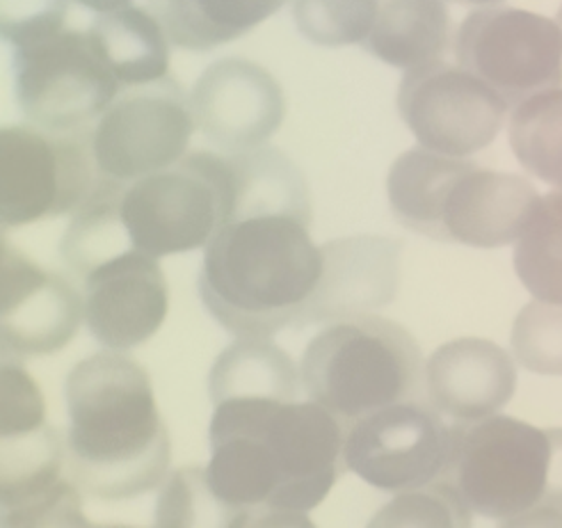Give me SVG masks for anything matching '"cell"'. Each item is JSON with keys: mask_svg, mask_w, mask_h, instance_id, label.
Wrapping results in <instances>:
<instances>
[{"mask_svg": "<svg viewBox=\"0 0 562 528\" xmlns=\"http://www.w3.org/2000/svg\"><path fill=\"white\" fill-rule=\"evenodd\" d=\"M321 272L308 220L255 213L232 220L206 245L196 287L209 314L236 339H272L295 325Z\"/></svg>", "mask_w": 562, "mask_h": 528, "instance_id": "cell-3", "label": "cell"}, {"mask_svg": "<svg viewBox=\"0 0 562 528\" xmlns=\"http://www.w3.org/2000/svg\"><path fill=\"white\" fill-rule=\"evenodd\" d=\"M510 348L526 371L562 375V304L530 300L515 318Z\"/></svg>", "mask_w": 562, "mask_h": 528, "instance_id": "cell-30", "label": "cell"}, {"mask_svg": "<svg viewBox=\"0 0 562 528\" xmlns=\"http://www.w3.org/2000/svg\"><path fill=\"white\" fill-rule=\"evenodd\" d=\"M344 467L384 492H409L446 479L458 426L420 401L382 407L346 426Z\"/></svg>", "mask_w": 562, "mask_h": 528, "instance_id": "cell-10", "label": "cell"}, {"mask_svg": "<svg viewBox=\"0 0 562 528\" xmlns=\"http://www.w3.org/2000/svg\"><path fill=\"white\" fill-rule=\"evenodd\" d=\"M515 272L532 300L562 304V190L540 200L515 243Z\"/></svg>", "mask_w": 562, "mask_h": 528, "instance_id": "cell-26", "label": "cell"}, {"mask_svg": "<svg viewBox=\"0 0 562 528\" xmlns=\"http://www.w3.org/2000/svg\"><path fill=\"white\" fill-rule=\"evenodd\" d=\"M232 528H318L306 513L255 506L238 510Z\"/></svg>", "mask_w": 562, "mask_h": 528, "instance_id": "cell-34", "label": "cell"}, {"mask_svg": "<svg viewBox=\"0 0 562 528\" xmlns=\"http://www.w3.org/2000/svg\"><path fill=\"white\" fill-rule=\"evenodd\" d=\"M71 0H0L3 42L16 50L65 31Z\"/></svg>", "mask_w": 562, "mask_h": 528, "instance_id": "cell-32", "label": "cell"}, {"mask_svg": "<svg viewBox=\"0 0 562 528\" xmlns=\"http://www.w3.org/2000/svg\"><path fill=\"white\" fill-rule=\"evenodd\" d=\"M82 323V293L63 274L37 266L5 243L0 259V341L5 357L60 352Z\"/></svg>", "mask_w": 562, "mask_h": 528, "instance_id": "cell-14", "label": "cell"}, {"mask_svg": "<svg viewBox=\"0 0 562 528\" xmlns=\"http://www.w3.org/2000/svg\"><path fill=\"white\" fill-rule=\"evenodd\" d=\"M88 37L120 88H151L170 74L172 42L149 8L99 14Z\"/></svg>", "mask_w": 562, "mask_h": 528, "instance_id": "cell-19", "label": "cell"}, {"mask_svg": "<svg viewBox=\"0 0 562 528\" xmlns=\"http://www.w3.org/2000/svg\"><path fill=\"white\" fill-rule=\"evenodd\" d=\"M367 528H471V508L451 483L437 481L398 492L371 517Z\"/></svg>", "mask_w": 562, "mask_h": 528, "instance_id": "cell-29", "label": "cell"}, {"mask_svg": "<svg viewBox=\"0 0 562 528\" xmlns=\"http://www.w3.org/2000/svg\"><path fill=\"white\" fill-rule=\"evenodd\" d=\"M194 131L188 99L177 92L139 88L117 97L90 128L97 170L122 186L162 172L190 154Z\"/></svg>", "mask_w": 562, "mask_h": 528, "instance_id": "cell-12", "label": "cell"}, {"mask_svg": "<svg viewBox=\"0 0 562 528\" xmlns=\"http://www.w3.org/2000/svg\"><path fill=\"white\" fill-rule=\"evenodd\" d=\"M555 23H558V27H560V35H562V5H560V10H558V16H555Z\"/></svg>", "mask_w": 562, "mask_h": 528, "instance_id": "cell-39", "label": "cell"}, {"mask_svg": "<svg viewBox=\"0 0 562 528\" xmlns=\"http://www.w3.org/2000/svg\"><path fill=\"white\" fill-rule=\"evenodd\" d=\"M323 272L295 325L334 323L373 314L401 287V243L384 236H350L321 245Z\"/></svg>", "mask_w": 562, "mask_h": 528, "instance_id": "cell-16", "label": "cell"}, {"mask_svg": "<svg viewBox=\"0 0 562 528\" xmlns=\"http://www.w3.org/2000/svg\"><path fill=\"white\" fill-rule=\"evenodd\" d=\"M361 46L401 71L443 60L451 48V14L446 0H382Z\"/></svg>", "mask_w": 562, "mask_h": 528, "instance_id": "cell-20", "label": "cell"}, {"mask_svg": "<svg viewBox=\"0 0 562 528\" xmlns=\"http://www.w3.org/2000/svg\"><path fill=\"white\" fill-rule=\"evenodd\" d=\"M97 528H135V526H97Z\"/></svg>", "mask_w": 562, "mask_h": 528, "instance_id": "cell-40", "label": "cell"}, {"mask_svg": "<svg viewBox=\"0 0 562 528\" xmlns=\"http://www.w3.org/2000/svg\"><path fill=\"white\" fill-rule=\"evenodd\" d=\"M3 528H97L86 513H82V492L69 481L48 492L37 504H33L10 521H3Z\"/></svg>", "mask_w": 562, "mask_h": 528, "instance_id": "cell-33", "label": "cell"}, {"mask_svg": "<svg viewBox=\"0 0 562 528\" xmlns=\"http://www.w3.org/2000/svg\"><path fill=\"white\" fill-rule=\"evenodd\" d=\"M396 103L418 147L464 160L496 141L510 113L481 78L443 60L405 71Z\"/></svg>", "mask_w": 562, "mask_h": 528, "instance_id": "cell-11", "label": "cell"}, {"mask_svg": "<svg viewBox=\"0 0 562 528\" xmlns=\"http://www.w3.org/2000/svg\"><path fill=\"white\" fill-rule=\"evenodd\" d=\"M0 384V439L21 437L46 426L44 396L19 359H3Z\"/></svg>", "mask_w": 562, "mask_h": 528, "instance_id": "cell-31", "label": "cell"}, {"mask_svg": "<svg viewBox=\"0 0 562 528\" xmlns=\"http://www.w3.org/2000/svg\"><path fill=\"white\" fill-rule=\"evenodd\" d=\"M451 3H456V5H469V8H496V5H501L503 0H451Z\"/></svg>", "mask_w": 562, "mask_h": 528, "instance_id": "cell-38", "label": "cell"}, {"mask_svg": "<svg viewBox=\"0 0 562 528\" xmlns=\"http://www.w3.org/2000/svg\"><path fill=\"white\" fill-rule=\"evenodd\" d=\"M300 367L272 339L240 337L224 348L209 373L213 405L229 401H297Z\"/></svg>", "mask_w": 562, "mask_h": 528, "instance_id": "cell-21", "label": "cell"}, {"mask_svg": "<svg viewBox=\"0 0 562 528\" xmlns=\"http://www.w3.org/2000/svg\"><path fill=\"white\" fill-rule=\"evenodd\" d=\"M78 5H82L86 10L94 12L97 16L99 14H108V12H117L122 8H128L133 5L135 0H76Z\"/></svg>", "mask_w": 562, "mask_h": 528, "instance_id": "cell-37", "label": "cell"}, {"mask_svg": "<svg viewBox=\"0 0 562 528\" xmlns=\"http://www.w3.org/2000/svg\"><path fill=\"white\" fill-rule=\"evenodd\" d=\"M424 369V355L403 325L363 314L327 323L306 344L300 378L308 401L350 426L382 407L418 401Z\"/></svg>", "mask_w": 562, "mask_h": 528, "instance_id": "cell-4", "label": "cell"}, {"mask_svg": "<svg viewBox=\"0 0 562 528\" xmlns=\"http://www.w3.org/2000/svg\"><path fill=\"white\" fill-rule=\"evenodd\" d=\"M238 209L232 154L190 151L162 172L122 190L120 213L131 247L154 259L206 249Z\"/></svg>", "mask_w": 562, "mask_h": 528, "instance_id": "cell-5", "label": "cell"}, {"mask_svg": "<svg viewBox=\"0 0 562 528\" xmlns=\"http://www.w3.org/2000/svg\"><path fill=\"white\" fill-rule=\"evenodd\" d=\"M101 179L90 131L55 133L27 122L0 131V220L5 229L74 215Z\"/></svg>", "mask_w": 562, "mask_h": 528, "instance_id": "cell-7", "label": "cell"}, {"mask_svg": "<svg viewBox=\"0 0 562 528\" xmlns=\"http://www.w3.org/2000/svg\"><path fill=\"white\" fill-rule=\"evenodd\" d=\"M82 321L103 350L147 344L170 312V287L158 259L126 249L82 277Z\"/></svg>", "mask_w": 562, "mask_h": 528, "instance_id": "cell-15", "label": "cell"}, {"mask_svg": "<svg viewBox=\"0 0 562 528\" xmlns=\"http://www.w3.org/2000/svg\"><path fill=\"white\" fill-rule=\"evenodd\" d=\"M428 403L458 424L498 414L515 396V357L487 339H456L439 346L424 369Z\"/></svg>", "mask_w": 562, "mask_h": 528, "instance_id": "cell-17", "label": "cell"}, {"mask_svg": "<svg viewBox=\"0 0 562 528\" xmlns=\"http://www.w3.org/2000/svg\"><path fill=\"white\" fill-rule=\"evenodd\" d=\"M471 160L414 147L393 160L386 177L389 206L403 227L443 240L441 209L453 181Z\"/></svg>", "mask_w": 562, "mask_h": 528, "instance_id": "cell-23", "label": "cell"}, {"mask_svg": "<svg viewBox=\"0 0 562 528\" xmlns=\"http://www.w3.org/2000/svg\"><path fill=\"white\" fill-rule=\"evenodd\" d=\"M508 141L528 175L562 190V88L515 105L508 117Z\"/></svg>", "mask_w": 562, "mask_h": 528, "instance_id": "cell-25", "label": "cell"}, {"mask_svg": "<svg viewBox=\"0 0 562 528\" xmlns=\"http://www.w3.org/2000/svg\"><path fill=\"white\" fill-rule=\"evenodd\" d=\"M304 40L325 48L363 44L382 0H291Z\"/></svg>", "mask_w": 562, "mask_h": 528, "instance_id": "cell-28", "label": "cell"}, {"mask_svg": "<svg viewBox=\"0 0 562 528\" xmlns=\"http://www.w3.org/2000/svg\"><path fill=\"white\" fill-rule=\"evenodd\" d=\"M14 92L27 124L76 133L90 131L120 97L88 33L65 31L14 50Z\"/></svg>", "mask_w": 562, "mask_h": 528, "instance_id": "cell-9", "label": "cell"}, {"mask_svg": "<svg viewBox=\"0 0 562 528\" xmlns=\"http://www.w3.org/2000/svg\"><path fill=\"white\" fill-rule=\"evenodd\" d=\"M289 0H149L172 46L206 53L272 19Z\"/></svg>", "mask_w": 562, "mask_h": 528, "instance_id": "cell-22", "label": "cell"}, {"mask_svg": "<svg viewBox=\"0 0 562 528\" xmlns=\"http://www.w3.org/2000/svg\"><path fill=\"white\" fill-rule=\"evenodd\" d=\"M551 435V467L544 504L562 508V428H549Z\"/></svg>", "mask_w": 562, "mask_h": 528, "instance_id": "cell-36", "label": "cell"}, {"mask_svg": "<svg viewBox=\"0 0 562 528\" xmlns=\"http://www.w3.org/2000/svg\"><path fill=\"white\" fill-rule=\"evenodd\" d=\"M238 510L215 494L206 467H183L160 485L154 528H232Z\"/></svg>", "mask_w": 562, "mask_h": 528, "instance_id": "cell-27", "label": "cell"}, {"mask_svg": "<svg viewBox=\"0 0 562 528\" xmlns=\"http://www.w3.org/2000/svg\"><path fill=\"white\" fill-rule=\"evenodd\" d=\"M122 190V183L101 179L92 198L69 222L63 238V259L80 280L99 263L133 249L120 213Z\"/></svg>", "mask_w": 562, "mask_h": 528, "instance_id": "cell-24", "label": "cell"}, {"mask_svg": "<svg viewBox=\"0 0 562 528\" xmlns=\"http://www.w3.org/2000/svg\"><path fill=\"white\" fill-rule=\"evenodd\" d=\"M65 467L82 496L124 502L156 490L170 467V435L149 373L124 352L103 350L67 375Z\"/></svg>", "mask_w": 562, "mask_h": 528, "instance_id": "cell-2", "label": "cell"}, {"mask_svg": "<svg viewBox=\"0 0 562 528\" xmlns=\"http://www.w3.org/2000/svg\"><path fill=\"white\" fill-rule=\"evenodd\" d=\"M542 194L528 179L469 162L441 209L443 240L477 249L515 245Z\"/></svg>", "mask_w": 562, "mask_h": 528, "instance_id": "cell-18", "label": "cell"}, {"mask_svg": "<svg viewBox=\"0 0 562 528\" xmlns=\"http://www.w3.org/2000/svg\"><path fill=\"white\" fill-rule=\"evenodd\" d=\"M188 105L196 131L224 154L263 149L286 120L279 80L243 58L209 65L192 82Z\"/></svg>", "mask_w": 562, "mask_h": 528, "instance_id": "cell-13", "label": "cell"}, {"mask_svg": "<svg viewBox=\"0 0 562 528\" xmlns=\"http://www.w3.org/2000/svg\"><path fill=\"white\" fill-rule=\"evenodd\" d=\"M498 528H562V508L540 504L515 517L501 519Z\"/></svg>", "mask_w": 562, "mask_h": 528, "instance_id": "cell-35", "label": "cell"}, {"mask_svg": "<svg viewBox=\"0 0 562 528\" xmlns=\"http://www.w3.org/2000/svg\"><path fill=\"white\" fill-rule=\"evenodd\" d=\"M344 439V424L314 401L220 403L206 476L234 508L308 513L339 479Z\"/></svg>", "mask_w": 562, "mask_h": 528, "instance_id": "cell-1", "label": "cell"}, {"mask_svg": "<svg viewBox=\"0 0 562 528\" xmlns=\"http://www.w3.org/2000/svg\"><path fill=\"white\" fill-rule=\"evenodd\" d=\"M456 60L508 108L562 88V35L553 19L496 5L473 10L458 27Z\"/></svg>", "mask_w": 562, "mask_h": 528, "instance_id": "cell-8", "label": "cell"}, {"mask_svg": "<svg viewBox=\"0 0 562 528\" xmlns=\"http://www.w3.org/2000/svg\"><path fill=\"white\" fill-rule=\"evenodd\" d=\"M458 439L446 479L471 513L508 519L544 504L551 435L515 416L494 414L475 424H456Z\"/></svg>", "mask_w": 562, "mask_h": 528, "instance_id": "cell-6", "label": "cell"}]
</instances>
